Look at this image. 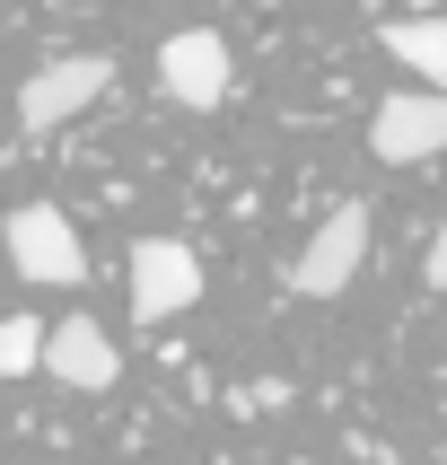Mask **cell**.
Here are the masks:
<instances>
[{"instance_id":"1","label":"cell","mask_w":447,"mask_h":465,"mask_svg":"<svg viewBox=\"0 0 447 465\" xmlns=\"http://www.w3.org/2000/svg\"><path fill=\"white\" fill-rule=\"evenodd\" d=\"M0 237H9V263H18V282H35V290H79V282H88V246H79L71 211H53V203H18Z\"/></svg>"},{"instance_id":"7","label":"cell","mask_w":447,"mask_h":465,"mask_svg":"<svg viewBox=\"0 0 447 465\" xmlns=\"http://www.w3.org/2000/svg\"><path fill=\"white\" fill-rule=\"evenodd\" d=\"M35 369H53V387L105 395L123 378V351H114V334H105L97 316H62V325H44V361Z\"/></svg>"},{"instance_id":"6","label":"cell","mask_w":447,"mask_h":465,"mask_svg":"<svg viewBox=\"0 0 447 465\" xmlns=\"http://www.w3.org/2000/svg\"><path fill=\"white\" fill-rule=\"evenodd\" d=\"M368 150L386 158V167L439 158L447 150V97H430V88H394V97H377V114H368Z\"/></svg>"},{"instance_id":"5","label":"cell","mask_w":447,"mask_h":465,"mask_svg":"<svg viewBox=\"0 0 447 465\" xmlns=\"http://www.w3.org/2000/svg\"><path fill=\"white\" fill-rule=\"evenodd\" d=\"M360 263H368V211L360 203H342L325 229L298 246V263H289V290L298 299H334V290L360 282Z\"/></svg>"},{"instance_id":"9","label":"cell","mask_w":447,"mask_h":465,"mask_svg":"<svg viewBox=\"0 0 447 465\" xmlns=\"http://www.w3.org/2000/svg\"><path fill=\"white\" fill-rule=\"evenodd\" d=\"M35 361H44V325H35V316H0V387L26 378Z\"/></svg>"},{"instance_id":"4","label":"cell","mask_w":447,"mask_h":465,"mask_svg":"<svg viewBox=\"0 0 447 465\" xmlns=\"http://www.w3.org/2000/svg\"><path fill=\"white\" fill-rule=\"evenodd\" d=\"M105 79H114L105 53H62V62H44V71L18 79V124H26V132L71 124V114H88V105L105 97Z\"/></svg>"},{"instance_id":"8","label":"cell","mask_w":447,"mask_h":465,"mask_svg":"<svg viewBox=\"0 0 447 465\" xmlns=\"http://www.w3.org/2000/svg\"><path fill=\"white\" fill-rule=\"evenodd\" d=\"M377 45H386L394 62H403V71L430 88V97H447V18H394Z\"/></svg>"},{"instance_id":"3","label":"cell","mask_w":447,"mask_h":465,"mask_svg":"<svg viewBox=\"0 0 447 465\" xmlns=\"http://www.w3.org/2000/svg\"><path fill=\"white\" fill-rule=\"evenodd\" d=\"M158 88H167L176 105H193V114L228 105L237 62H228V45H219V26H176V35L158 45Z\"/></svg>"},{"instance_id":"2","label":"cell","mask_w":447,"mask_h":465,"mask_svg":"<svg viewBox=\"0 0 447 465\" xmlns=\"http://www.w3.org/2000/svg\"><path fill=\"white\" fill-rule=\"evenodd\" d=\"M123 272H131V325H167L202 299V255L184 237H141L123 255Z\"/></svg>"},{"instance_id":"10","label":"cell","mask_w":447,"mask_h":465,"mask_svg":"<svg viewBox=\"0 0 447 465\" xmlns=\"http://www.w3.org/2000/svg\"><path fill=\"white\" fill-rule=\"evenodd\" d=\"M430 290H447V211H439V237H430Z\"/></svg>"}]
</instances>
